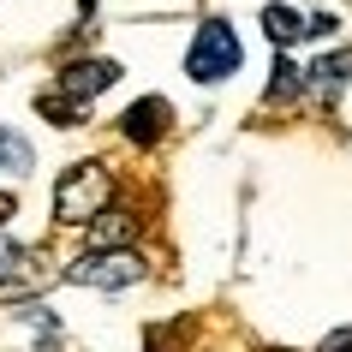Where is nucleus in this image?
Segmentation results:
<instances>
[{
  "label": "nucleus",
  "instance_id": "nucleus-1",
  "mask_svg": "<svg viewBox=\"0 0 352 352\" xmlns=\"http://www.w3.org/2000/svg\"><path fill=\"white\" fill-rule=\"evenodd\" d=\"M113 197V173L102 162H78L60 173V186H54V221L60 227H90L102 209H108Z\"/></svg>",
  "mask_w": 352,
  "mask_h": 352
},
{
  "label": "nucleus",
  "instance_id": "nucleus-2",
  "mask_svg": "<svg viewBox=\"0 0 352 352\" xmlns=\"http://www.w3.org/2000/svg\"><path fill=\"white\" fill-rule=\"evenodd\" d=\"M239 60H245V48H239V36H233V24L209 19L204 30L191 36V48H186V78H197V84H221V78L239 72Z\"/></svg>",
  "mask_w": 352,
  "mask_h": 352
},
{
  "label": "nucleus",
  "instance_id": "nucleus-3",
  "mask_svg": "<svg viewBox=\"0 0 352 352\" xmlns=\"http://www.w3.org/2000/svg\"><path fill=\"white\" fill-rule=\"evenodd\" d=\"M66 280L96 287V293H120V287H138V280H144V257H138V251H84V257L66 269Z\"/></svg>",
  "mask_w": 352,
  "mask_h": 352
},
{
  "label": "nucleus",
  "instance_id": "nucleus-4",
  "mask_svg": "<svg viewBox=\"0 0 352 352\" xmlns=\"http://www.w3.org/2000/svg\"><path fill=\"white\" fill-rule=\"evenodd\" d=\"M167 126H173V108H167L162 96H144V102H131V108L120 113V131H126L131 144H162Z\"/></svg>",
  "mask_w": 352,
  "mask_h": 352
},
{
  "label": "nucleus",
  "instance_id": "nucleus-5",
  "mask_svg": "<svg viewBox=\"0 0 352 352\" xmlns=\"http://www.w3.org/2000/svg\"><path fill=\"white\" fill-rule=\"evenodd\" d=\"M113 78H120V66H113V60H78V66H66V72H60V96H72V102H84V108H90V96H102Z\"/></svg>",
  "mask_w": 352,
  "mask_h": 352
},
{
  "label": "nucleus",
  "instance_id": "nucleus-6",
  "mask_svg": "<svg viewBox=\"0 0 352 352\" xmlns=\"http://www.w3.org/2000/svg\"><path fill=\"white\" fill-rule=\"evenodd\" d=\"M84 239H90V251H131V239H138V215H126V209H102V215L84 227Z\"/></svg>",
  "mask_w": 352,
  "mask_h": 352
},
{
  "label": "nucleus",
  "instance_id": "nucleus-7",
  "mask_svg": "<svg viewBox=\"0 0 352 352\" xmlns=\"http://www.w3.org/2000/svg\"><path fill=\"white\" fill-rule=\"evenodd\" d=\"M42 287H48V269H36V257H30V263L19 269V275H6V280H0V305H19V298L30 305V298H36Z\"/></svg>",
  "mask_w": 352,
  "mask_h": 352
},
{
  "label": "nucleus",
  "instance_id": "nucleus-8",
  "mask_svg": "<svg viewBox=\"0 0 352 352\" xmlns=\"http://www.w3.org/2000/svg\"><path fill=\"white\" fill-rule=\"evenodd\" d=\"M263 30H269V42H275V48L305 42V19H298L293 6H263Z\"/></svg>",
  "mask_w": 352,
  "mask_h": 352
},
{
  "label": "nucleus",
  "instance_id": "nucleus-9",
  "mask_svg": "<svg viewBox=\"0 0 352 352\" xmlns=\"http://www.w3.org/2000/svg\"><path fill=\"white\" fill-rule=\"evenodd\" d=\"M346 72H352V54H329V60H316L311 72H305V84L322 90V96H334L340 84H346Z\"/></svg>",
  "mask_w": 352,
  "mask_h": 352
},
{
  "label": "nucleus",
  "instance_id": "nucleus-10",
  "mask_svg": "<svg viewBox=\"0 0 352 352\" xmlns=\"http://www.w3.org/2000/svg\"><path fill=\"white\" fill-rule=\"evenodd\" d=\"M30 162H36L30 144H24L12 126H0V167H6V173H30Z\"/></svg>",
  "mask_w": 352,
  "mask_h": 352
},
{
  "label": "nucleus",
  "instance_id": "nucleus-11",
  "mask_svg": "<svg viewBox=\"0 0 352 352\" xmlns=\"http://www.w3.org/2000/svg\"><path fill=\"white\" fill-rule=\"evenodd\" d=\"M36 108H42V120H54V126H78L84 120V102H72V96H36Z\"/></svg>",
  "mask_w": 352,
  "mask_h": 352
},
{
  "label": "nucleus",
  "instance_id": "nucleus-12",
  "mask_svg": "<svg viewBox=\"0 0 352 352\" xmlns=\"http://www.w3.org/2000/svg\"><path fill=\"white\" fill-rule=\"evenodd\" d=\"M298 84H305V72H298L293 60H275V84H269V102H287Z\"/></svg>",
  "mask_w": 352,
  "mask_h": 352
},
{
  "label": "nucleus",
  "instance_id": "nucleus-13",
  "mask_svg": "<svg viewBox=\"0 0 352 352\" xmlns=\"http://www.w3.org/2000/svg\"><path fill=\"white\" fill-rule=\"evenodd\" d=\"M24 263H30V251H24L19 239H0V280H6V275H19Z\"/></svg>",
  "mask_w": 352,
  "mask_h": 352
},
{
  "label": "nucleus",
  "instance_id": "nucleus-14",
  "mask_svg": "<svg viewBox=\"0 0 352 352\" xmlns=\"http://www.w3.org/2000/svg\"><path fill=\"white\" fill-rule=\"evenodd\" d=\"M316 352H352V329H334V334H322V346Z\"/></svg>",
  "mask_w": 352,
  "mask_h": 352
},
{
  "label": "nucleus",
  "instance_id": "nucleus-15",
  "mask_svg": "<svg viewBox=\"0 0 352 352\" xmlns=\"http://www.w3.org/2000/svg\"><path fill=\"white\" fill-rule=\"evenodd\" d=\"M12 209H19V204H12V191H0V221H12Z\"/></svg>",
  "mask_w": 352,
  "mask_h": 352
},
{
  "label": "nucleus",
  "instance_id": "nucleus-16",
  "mask_svg": "<svg viewBox=\"0 0 352 352\" xmlns=\"http://www.w3.org/2000/svg\"><path fill=\"white\" fill-rule=\"evenodd\" d=\"M263 352H293V346H263Z\"/></svg>",
  "mask_w": 352,
  "mask_h": 352
},
{
  "label": "nucleus",
  "instance_id": "nucleus-17",
  "mask_svg": "<svg viewBox=\"0 0 352 352\" xmlns=\"http://www.w3.org/2000/svg\"><path fill=\"white\" fill-rule=\"evenodd\" d=\"M42 352H54V346H42Z\"/></svg>",
  "mask_w": 352,
  "mask_h": 352
}]
</instances>
